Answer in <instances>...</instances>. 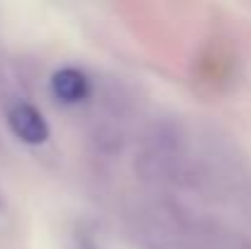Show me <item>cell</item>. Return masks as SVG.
<instances>
[{
	"label": "cell",
	"instance_id": "cell-1",
	"mask_svg": "<svg viewBox=\"0 0 251 249\" xmlns=\"http://www.w3.org/2000/svg\"><path fill=\"white\" fill-rule=\"evenodd\" d=\"M137 171L151 183H185L190 173V144L176 122L154 125L142 139Z\"/></svg>",
	"mask_w": 251,
	"mask_h": 249
},
{
	"label": "cell",
	"instance_id": "cell-2",
	"mask_svg": "<svg viewBox=\"0 0 251 249\" xmlns=\"http://www.w3.org/2000/svg\"><path fill=\"white\" fill-rule=\"evenodd\" d=\"M7 127L25 144H44L49 139V122L44 112L27 100H20L7 110Z\"/></svg>",
	"mask_w": 251,
	"mask_h": 249
},
{
	"label": "cell",
	"instance_id": "cell-3",
	"mask_svg": "<svg viewBox=\"0 0 251 249\" xmlns=\"http://www.w3.org/2000/svg\"><path fill=\"white\" fill-rule=\"evenodd\" d=\"M51 93L56 95L59 103H66V105L83 103L90 95V79L85 71L76 69V66H64V69L54 71V76H51Z\"/></svg>",
	"mask_w": 251,
	"mask_h": 249
},
{
	"label": "cell",
	"instance_id": "cell-4",
	"mask_svg": "<svg viewBox=\"0 0 251 249\" xmlns=\"http://www.w3.org/2000/svg\"><path fill=\"white\" fill-rule=\"evenodd\" d=\"M0 208H2V195H0Z\"/></svg>",
	"mask_w": 251,
	"mask_h": 249
}]
</instances>
